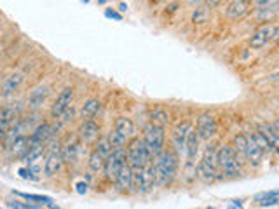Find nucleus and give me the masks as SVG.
Segmentation results:
<instances>
[{
  "label": "nucleus",
  "instance_id": "nucleus-1",
  "mask_svg": "<svg viewBox=\"0 0 279 209\" xmlns=\"http://www.w3.org/2000/svg\"><path fill=\"white\" fill-rule=\"evenodd\" d=\"M178 161L180 157L175 154L173 148H164L152 159V164H154L155 169V183L157 185H171V182L176 178V173H178Z\"/></svg>",
  "mask_w": 279,
  "mask_h": 209
},
{
  "label": "nucleus",
  "instance_id": "nucleus-2",
  "mask_svg": "<svg viewBox=\"0 0 279 209\" xmlns=\"http://www.w3.org/2000/svg\"><path fill=\"white\" fill-rule=\"evenodd\" d=\"M216 167L220 178H236L241 174V162L232 145H220L216 148Z\"/></svg>",
  "mask_w": 279,
  "mask_h": 209
},
{
  "label": "nucleus",
  "instance_id": "nucleus-3",
  "mask_svg": "<svg viewBox=\"0 0 279 209\" xmlns=\"http://www.w3.org/2000/svg\"><path fill=\"white\" fill-rule=\"evenodd\" d=\"M196 176H198L204 185H209V183L220 180L218 167H216V148L211 143L206 145V148H204L201 162L198 164V167H196Z\"/></svg>",
  "mask_w": 279,
  "mask_h": 209
},
{
  "label": "nucleus",
  "instance_id": "nucleus-4",
  "mask_svg": "<svg viewBox=\"0 0 279 209\" xmlns=\"http://www.w3.org/2000/svg\"><path fill=\"white\" fill-rule=\"evenodd\" d=\"M152 161V155L149 148H147L145 141L142 138H136L128 145L126 148V162L129 164L131 169H140L142 166H145L147 162Z\"/></svg>",
  "mask_w": 279,
  "mask_h": 209
},
{
  "label": "nucleus",
  "instance_id": "nucleus-5",
  "mask_svg": "<svg viewBox=\"0 0 279 209\" xmlns=\"http://www.w3.org/2000/svg\"><path fill=\"white\" fill-rule=\"evenodd\" d=\"M143 141H145L147 148H149L152 159L166 148V131H164L162 126H155V124H149L145 128V133H143Z\"/></svg>",
  "mask_w": 279,
  "mask_h": 209
},
{
  "label": "nucleus",
  "instance_id": "nucleus-6",
  "mask_svg": "<svg viewBox=\"0 0 279 209\" xmlns=\"http://www.w3.org/2000/svg\"><path fill=\"white\" fill-rule=\"evenodd\" d=\"M155 185L157 183H155V169L152 161L147 162L145 166H142L140 169H133V190L147 194Z\"/></svg>",
  "mask_w": 279,
  "mask_h": 209
},
{
  "label": "nucleus",
  "instance_id": "nucleus-7",
  "mask_svg": "<svg viewBox=\"0 0 279 209\" xmlns=\"http://www.w3.org/2000/svg\"><path fill=\"white\" fill-rule=\"evenodd\" d=\"M277 34H279V26L276 21L272 23H265L262 24L260 28L252 35L249 39V47L252 49H262L265 47L270 40H276L277 39Z\"/></svg>",
  "mask_w": 279,
  "mask_h": 209
},
{
  "label": "nucleus",
  "instance_id": "nucleus-8",
  "mask_svg": "<svg viewBox=\"0 0 279 209\" xmlns=\"http://www.w3.org/2000/svg\"><path fill=\"white\" fill-rule=\"evenodd\" d=\"M124 162H126V148H114L105 159V166H103L105 178L114 182L119 169H121V166Z\"/></svg>",
  "mask_w": 279,
  "mask_h": 209
},
{
  "label": "nucleus",
  "instance_id": "nucleus-9",
  "mask_svg": "<svg viewBox=\"0 0 279 209\" xmlns=\"http://www.w3.org/2000/svg\"><path fill=\"white\" fill-rule=\"evenodd\" d=\"M61 166H63V157H61V143H51V148H49L46 155V162H44V174L46 176H54L60 173Z\"/></svg>",
  "mask_w": 279,
  "mask_h": 209
},
{
  "label": "nucleus",
  "instance_id": "nucleus-10",
  "mask_svg": "<svg viewBox=\"0 0 279 209\" xmlns=\"http://www.w3.org/2000/svg\"><path fill=\"white\" fill-rule=\"evenodd\" d=\"M196 133H198L199 139L203 141H209L216 134V121L209 113H201L198 122H196Z\"/></svg>",
  "mask_w": 279,
  "mask_h": 209
},
{
  "label": "nucleus",
  "instance_id": "nucleus-11",
  "mask_svg": "<svg viewBox=\"0 0 279 209\" xmlns=\"http://www.w3.org/2000/svg\"><path fill=\"white\" fill-rule=\"evenodd\" d=\"M73 103V89L72 87H65L58 96H56L54 103L51 106V117L52 118H60L65 112L72 106Z\"/></svg>",
  "mask_w": 279,
  "mask_h": 209
},
{
  "label": "nucleus",
  "instance_id": "nucleus-12",
  "mask_svg": "<svg viewBox=\"0 0 279 209\" xmlns=\"http://www.w3.org/2000/svg\"><path fill=\"white\" fill-rule=\"evenodd\" d=\"M190 129H192V122L190 121H182L173 131V150H175V154L178 155V157L183 154V152H185V141H187L188 131Z\"/></svg>",
  "mask_w": 279,
  "mask_h": 209
},
{
  "label": "nucleus",
  "instance_id": "nucleus-13",
  "mask_svg": "<svg viewBox=\"0 0 279 209\" xmlns=\"http://www.w3.org/2000/svg\"><path fill=\"white\" fill-rule=\"evenodd\" d=\"M52 136H54V128L51 124H47V122H44V124H39L32 131V134L28 136V141H30V145H47Z\"/></svg>",
  "mask_w": 279,
  "mask_h": 209
},
{
  "label": "nucleus",
  "instance_id": "nucleus-14",
  "mask_svg": "<svg viewBox=\"0 0 279 209\" xmlns=\"http://www.w3.org/2000/svg\"><path fill=\"white\" fill-rule=\"evenodd\" d=\"M244 161L252 166H260L262 161H264V152H262L260 146L255 143L249 134H246V148H244Z\"/></svg>",
  "mask_w": 279,
  "mask_h": 209
},
{
  "label": "nucleus",
  "instance_id": "nucleus-15",
  "mask_svg": "<svg viewBox=\"0 0 279 209\" xmlns=\"http://www.w3.org/2000/svg\"><path fill=\"white\" fill-rule=\"evenodd\" d=\"M116 187L121 192H131L133 190V169L129 167L128 162H124L119 169V173L116 176Z\"/></svg>",
  "mask_w": 279,
  "mask_h": 209
},
{
  "label": "nucleus",
  "instance_id": "nucleus-16",
  "mask_svg": "<svg viewBox=\"0 0 279 209\" xmlns=\"http://www.w3.org/2000/svg\"><path fill=\"white\" fill-rule=\"evenodd\" d=\"M79 136L82 141L94 143L98 138H100V126H98L93 118H84L79 128Z\"/></svg>",
  "mask_w": 279,
  "mask_h": 209
},
{
  "label": "nucleus",
  "instance_id": "nucleus-17",
  "mask_svg": "<svg viewBox=\"0 0 279 209\" xmlns=\"http://www.w3.org/2000/svg\"><path fill=\"white\" fill-rule=\"evenodd\" d=\"M252 11V0H232L227 7V18L236 21Z\"/></svg>",
  "mask_w": 279,
  "mask_h": 209
},
{
  "label": "nucleus",
  "instance_id": "nucleus-18",
  "mask_svg": "<svg viewBox=\"0 0 279 209\" xmlns=\"http://www.w3.org/2000/svg\"><path fill=\"white\" fill-rule=\"evenodd\" d=\"M277 11H279V2L277 0H270L265 6L257 7V19L260 23H272L277 18Z\"/></svg>",
  "mask_w": 279,
  "mask_h": 209
},
{
  "label": "nucleus",
  "instance_id": "nucleus-19",
  "mask_svg": "<svg viewBox=\"0 0 279 209\" xmlns=\"http://www.w3.org/2000/svg\"><path fill=\"white\" fill-rule=\"evenodd\" d=\"M23 82H24V75H23V73H19V72L11 73V75L6 77V79H4V82H2V93L4 94H12L14 91H18V89L21 87Z\"/></svg>",
  "mask_w": 279,
  "mask_h": 209
},
{
  "label": "nucleus",
  "instance_id": "nucleus-20",
  "mask_svg": "<svg viewBox=\"0 0 279 209\" xmlns=\"http://www.w3.org/2000/svg\"><path fill=\"white\" fill-rule=\"evenodd\" d=\"M257 129L269 139L270 145H272L274 148H277V141H279V126H277V122H272V124H270V122L258 124Z\"/></svg>",
  "mask_w": 279,
  "mask_h": 209
},
{
  "label": "nucleus",
  "instance_id": "nucleus-21",
  "mask_svg": "<svg viewBox=\"0 0 279 209\" xmlns=\"http://www.w3.org/2000/svg\"><path fill=\"white\" fill-rule=\"evenodd\" d=\"M116 131L121 136H124L126 139L133 138L134 133H136V128H134V122L128 117H119L116 121Z\"/></svg>",
  "mask_w": 279,
  "mask_h": 209
},
{
  "label": "nucleus",
  "instance_id": "nucleus-22",
  "mask_svg": "<svg viewBox=\"0 0 279 209\" xmlns=\"http://www.w3.org/2000/svg\"><path fill=\"white\" fill-rule=\"evenodd\" d=\"M28 136L26 134H19L18 138H14L12 141L9 143V152H11V155H14V157H21V155L26 152V148H28Z\"/></svg>",
  "mask_w": 279,
  "mask_h": 209
},
{
  "label": "nucleus",
  "instance_id": "nucleus-23",
  "mask_svg": "<svg viewBox=\"0 0 279 209\" xmlns=\"http://www.w3.org/2000/svg\"><path fill=\"white\" fill-rule=\"evenodd\" d=\"M47 94H49L47 85H39V87H35L34 91L28 94V105L37 108V106H40L47 100Z\"/></svg>",
  "mask_w": 279,
  "mask_h": 209
},
{
  "label": "nucleus",
  "instance_id": "nucleus-24",
  "mask_svg": "<svg viewBox=\"0 0 279 209\" xmlns=\"http://www.w3.org/2000/svg\"><path fill=\"white\" fill-rule=\"evenodd\" d=\"M255 202L260 207H269V206H277L279 202V192L277 190H270L265 194H258L255 197Z\"/></svg>",
  "mask_w": 279,
  "mask_h": 209
},
{
  "label": "nucleus",
  "instance_id": "nucleus-25",
  "mask_svg": "<svg viewBox=\"0 0 279 209\" xmlns=\"http://www.w3.org/2000/svg\"><path fill=\"white\" fill-rule=\"evenodd\" d=\"M100 108H101V103L98 100H88L80 108V118L82 121H84V118H94L98 115V112H100Z\"/></svg>",
  "mask_w": 279,
  "mask_h": 209
},
{
  "label": "nucleus",
  "instance_id": "nucleus-26",
  "mask_svg": "<svg viewBox=\"0 0 279 209\" xmlns=\"http://www.w3.org/2000/svg\"><path fill=\"white\" fill-rule=\"evenodd\" d=\"M149 118H150V124L162 126V128H166V126L170 124V113L164 108H154L149 113Z\"/></svg>",
  "mask_w": 279,
  "mask_h": 209
},
{
  "label": "nucleus",
  "instance_id": "nucleus-27",
  "mask_svg": "<svg viewBox=\"0 0 279 209\" xmlns=\"http://www.w3.org/2000/svg\"><path fill=\"white\" fill-rule=\"evenodd\" d=\"M249 136H252L253 139H255V143L258 146H260L262 148V152H264V154H274V152H276V148H274L272 145H270V141L267 138L264 136V134L260 133V131H258L257 128L252 131V134H249Z\"/></svg>",
  "mask_w": 279,
  "mask_h": 209
},
{
  "label": "nucleus",
  "instance_id": "nucleus-28",
  "mask_svg": "<svg viewBox=\"0 0 279 209\" xmlns=\"http://www.w3.org/2000/svg\"><path fill=\"white\" fill-rule=\"evenodd\" d=\"M232 148L236 150L237 159H239V162L243 164L244 162V148H246V134L244 133H239V134H236V136H234Z\"/></svg>",
  "mask_w": 279,
  "mask_h": 209
},
{
  "label": "nucleus",
  "instance_id": "nucleus-29",
  "mask_svg": "<svg viewBox=\"0 0 279 209\" xmlns=\"http://www.w3.org/2000/svg\"><path fill=\"white\" fill-rule=\"evenodd\" d=\"M77 152H79V143L72 141L68 143L67 146L61 148V157H63V162H75L77 161Z\"/></svg>",
  "mask_w": 279,
  "mask_h": 209
},
{
  "label": "nucleus",
  "instance_id": "nucleus-30",
  "mask_svg": "<svg viewBox=\"0 0 279 209\" xmlns=\"http://www.w3.org/2000/svg\"><path fill=\"white\" fill-rule=\"evenodd\" d=\"M89 169L93 171V173H101L103 171V166H105V157L103 155H100L96 150L91 152V155H89Z\"/></svg>",
  "mask_w": 279,
  "mask_h": 209
},
{
  "label": "nucleus",
  "instance_id": "nucleus-31",
  "mask_svg": "<svg viewBox=\"0 0 279 209\" xmlns=\"http://www.w3.org/2000/svg\"><path fill=\"white\" fill-rule=\"evenodd\" d=\"M106 138H108V141H110V145H112V148H124L126 141H128V139H126L124 136H121V134H119L116 129L110 131V134Z\"/></svg>",
  "mask_w": 279,
  "mask_h": 209
},
{
  "label": "nucleus",
  "instance_id": "nucleus-32",
  "mask_svg": "<svg viewBox=\"0 0 279 209\" xmlns=\"http://www.w3.org/2000/svg\"><path fill=\"white\" fill-rule=\"evenodd\" d=\"M98 152L100 155H103V157L106 159V155L110 154L114 148H112V145H110V141H108V138H101V139H98V143H96V148H94Z\"/></svg>",
  "mask_w": 279,
  "mask_h": 209
},
{
  "label": "nucleus",
  "instance_id": "nucleus-33",
  "mask_svg": "<svg viewBox=\"0 0 279 209\" xmlns=\"http://www.w3.org/2000/svg\"><path fill=\"white\" fill-rule=\"evenodd\" d=\"M18 195H21V197L26 199V200H34V202H40V204H46V206L54 207V204H52V199L44 197V195H35V194H18Z\"/></svg>",
  "mask_w": 279,
  "mask_h": 209
},
{
  "label": "nucleus",
  "instance_id": "nucleus-34",
  "mask_svg": "<svg viewBox=\"0 0 279 209\" xmlns=\"http://www.w3.org/2000/svg\"><path fill=\"white\" fill-rule=\"evenodd\" d=\"M208 16H209L208 7H199V9L194 12L192 19H194V23H204V21H208Z\"/></svg>",
  "mask_w": 279,
  "mask_h": 209
},
{
  "label": "nucleus",
  "instance_id": "nucleus-35",
  "mask_svg": "<svg viewBox=\"0 0 279 209\" xmlns=\"http://www.w3.org/2000/svg\"><path fill=\"white\" fill-rule=\"evenodd\" d=\"M7 206L9 207H18V209H32V204H23L21 200H7Z\"/></svg>",
  "mask_w": 279,
  "mask_h": 209
},
{
  "label": "nucleus",
  "instance_id": "nucleus-36",
  "mask_svg": "<svg viewBox=\"0 0 279 209\" xmlns=\"http://www.w3.org/2000/svg\"><path fill=\"white\" fill-rule=\"evenodd\" d=\"M270 0H252V6H255V7H262V6H265V4H269Z\"/></svg>",
  "mask_w": 279,
  "mask_h": 209
},
{
  "label": "nucleus",
  "instance_id": "nucleus-37",
  "mask_svg": "<svg viewBox=\"0 0 279 209\" xmlns=\"http://www.w3.org/2000/svg\"><path fill=\"white\" fill-rule=\"evenodd\" d=\"M77 192H79V194H86V192H88V185H86V183H77Z\"/></svg>",
  "mask_w": 279,
  "mask_h": 209
},
{
  "label": "nucleus",
  "instance_id": "nucleus-38",
  "mask_svg": "<svg viewBox=\"0 0 279 209\" xmlns=\"http://www.w3.org/2000/svg\"><path fill=\"white\" fill-rule=\"evenodd\" d=\"M105 14H106V16H108V18H117V19H121V16H119V14H117V12H114V11H110V9H108V11H106V12H105Z\"/></svg>",
  "mask_w": 279,
  "mask_h": 209
},
{
  "label": "nucleus",
  "instance_id": "nucleus-39",
  "mask_svg": "<svg viewBox=\"0 0 279 209\" xmlns=\"http://www.w3.org/2000/svg\"><path fill=\"white\" fill-rule=\"evenodd\" d=\"M221 0H208V4L209 6H216V4H220Z\"/></svg>",
  "mask_w": 279,
  "mask_h": 209
}]
</instances>
